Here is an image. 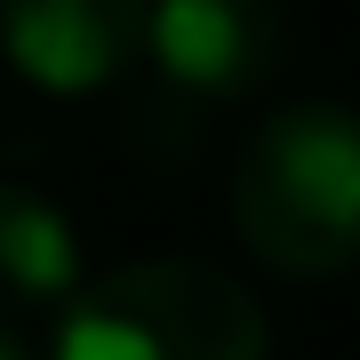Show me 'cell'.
Segmentation results:
<instances>
[{"mask_svg": "<svg viewBox=\"0 0 360 360\" xmlns=\"http://www.w3.org/2000/svg\"><path fill=\"white\" fill-rule=\"evenodd\" d=\"M232 232L288 281L360 264V104L296 96L272 104L232 153Z\"/></svg>", "mask_w": 360, "mask_h": 360, "instance_id": "obj_1", "label": "cell"}, {"mask_svg": "<svg viewBox=\"0 0 360 360\" xmlns=\"http://www.w3.org/2000/svg\"><path fill=\"white\" fill-rule=\"evenodd\" d=\"M49 360H272V321L208 257H136L80 281Z\"/></svg>", "mask_w": 360, "mask_h": 360, "instance_id": "obj_2", "label": "cell"}, {"mask_svg": "<svg viewBox=\"0 0 360 360\" xmlns=\"http://www.w3.org/2000/svg\"><path fill=\"white\" fill-rule=\"evenodd\" d=\"M288 49V8L281 0H153L144 25V65L160 89L193 104H232L264 89Z\"/></svg>", "mask_w": 360, "mask_h": 360, "instance_id": "obj_3", "label": "cell"}, {"mask_svg": "<svg viewBox=\"0 0 360 360\" xmlns=\"http://www.w3.org/2000/svg\"><path fill=\"white\" fill-rule=\"evenodd\" d=\"M153 0H0V56L49 96L112 89L144 56Z\"/></svg>", "mask_w": 360, "mask_h": 360, "instance_id": "obj_4", "label": "cell"}, {"mask_svg": "<svg viewBox=\"0 0 360 360\" xmlns=\"http://www.w3.org/2000/svg\"><path fill=\"white\" fill-rule=\"evenodd\" d=\"M80 296V224L32 184L0 176V321H32V312H65Z\"/></svg>", "mask_w": 360, "mask_h": 360, "instance_id": "obj_5", "label": "cell"}, {"mask_svg": "<svg viewBox=\"0 0 360 360\" xmlns=\"http://www.w3.org/2000/svg\"><path fill=\"white\" fill-rule=\"evenodd\" d=\"M0 360H32V352H25V336H16L8 321H0Z\"/></svg>", "mask_w": 360, "mask_h": 360, "instance_id": "obj_6", "label": "cell"}]
</instances>
